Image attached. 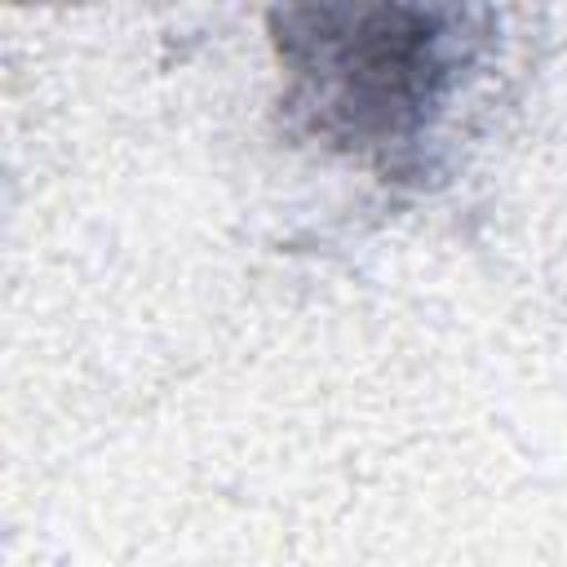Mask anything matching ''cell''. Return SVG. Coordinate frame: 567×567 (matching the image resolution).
I'll list each match as a JSON object with an SVG mask.
<instances>
[{"label": "cell", "instance_id": "1", "mask_svg": "<svg viewBox=\"0 0 567 567\" xmlns=\"http://www.w3.org/2000/svg\"><path fill=\"white\" fill-rule=\"evenodd\" d=\"M301 18L310 31H288L284 53L319 128L341 146H394L434 115L452 75L443 13L315 9Z\"/></svg>", "mask_w": 567, "mask_h": 567}]
</instances>
